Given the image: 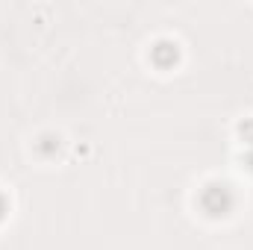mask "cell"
Returning <instances> with one entry per match:
<instances>
[{
    "mask_svg": "<svg viewBox=\"0 0 253 250\" xmlns=\"http://www.w3.org/2000/svg\"><path fill=\"white\" fill-rule=\"evenodd\" d=\"M0 212H3V200H0Z\"/></svg>",
    "mask_w": 253,
    "mask_h": 250,
    "instance_id": "1",
    "label": "cell"
}]
</instances>
